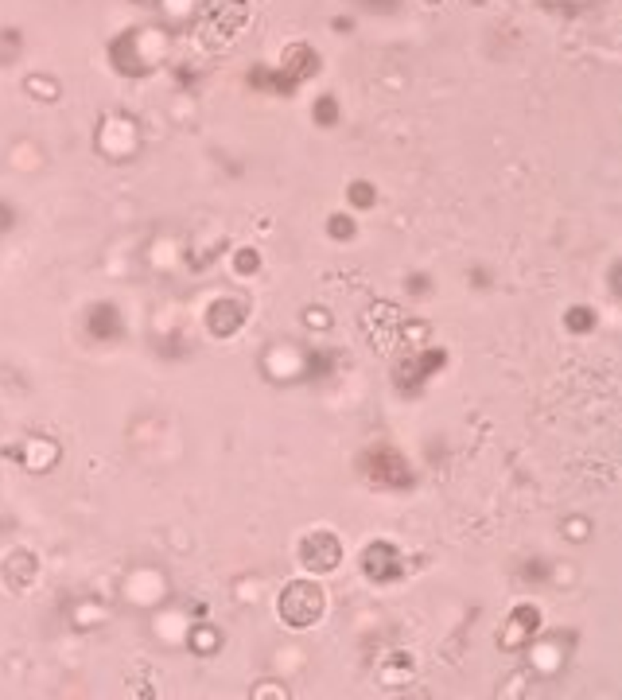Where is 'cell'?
<instances>
[{"label": "cell", "instance_id": "obj_1", "mask_svg": "<svg viewBox=\"0 0 622 700\" xmlns=\"http://www.w3.org/2000/svg\"><path fill=\"white\" fill-rule=\"evenodd\" d=\"M276 611H280V618L288 627H311L319 618V611H323V592L315 584H288V592L280 595Z\"/></svg>", "mask_w": 622, "mask_h": 700}, {"label": "cell", "instance_id": "obj_2", "mask_svg": "<svg viewBox=\"0 0 622 700\" xmlns=\"http://www.w3.org/2000/svg\"><path fill=\"white\" fill-rule=\"evenodd\" d=\"M338 560V541L331 537V533H315V537H308L303 541V564H315V568H335Z\"/></svg>", "mask_w": 622, "mask_h": 700}]
</instances>
